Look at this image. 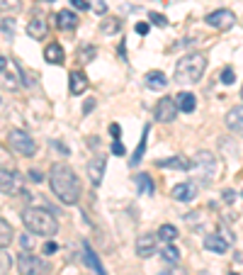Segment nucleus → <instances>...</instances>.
Masks as SVG:
<instances>
[{
	"label": "nucleus",
	"mask_w": 243,
	"mask_h": 275,
	"mask_svg": "<svg viewBox=\"0 0 243 275\" xmlns=\"http://www.w3.org/2000/svg\"><path fill=\"white\" fill-rule=\"evenodd\" d=\"M134 178H136V185H139V193H141V195H154L156 185L146 173H139V176H134Z\"/></svg>",
	"instance_id": "nucleus-25"
},
{
	"label": "nucleus",
	"mask_w": 243,
	"mask_h": 275,
	"mask_svg": "<svg viewBox=\"0 0 243 275\" xmlns=\"http://www.w3.org/2000/svg\"><path fill=\"white\" fill-rule=\"evenodd\" d=\"M10 265H12V258L5 251H3V249H0V275H8V273H10Z\"/></svg>",
	"instance_id": "nucleus-31"
},
{
	"label": "nucleus",
	"mask_w": 243,
	"mask_h": 275,
	"mask_svg": "<svg viewBox=\"0 0 243 275\" xmlns=\"http://www.w3.org/2000/svg\"><path fill=\"white\" fill-rule=\"evenodd\" d=\"M177 105L175 98H161L158 105H156V120L158 122H173L177 117Z\"/></svg>",
	"instance_id": "nucleus-8"
},
{
	"label": "nucleus",
	"mask_w": 243,
	"mask_h": 275,
	"mask_svg": "<svg viewBox=\"0 0 243 275\" xmlns=\"http://www.w3.org/2000/svg\"><path fill=\"white\" fill-rule=\"evenodd\" d=\"M112 154H114V156H124V146L119 144V139H114V144H112Z\"/></svg>",
	"instance_id": "nucleus-37"
},
{
	"label": "nucleus",
	"mask_w": 243,
	"mask_h": 275,
	"mask_svg": "<svg viewBox=\"0 0 243 275\" xmlns=\"http://www.w3.org/2000/svg\"><path fill=\"white\" fill-rule=\"evenodd\" d=\"M158 168H177V171H190V158L185 156H173L168 161H158Z\"/></svg>",
	"instance_id": "nucleus-21"
},
{
	"label": "nucleus",
	"mask_w": 243,
	"mask_h": 275,
	"mask_svg": "<svg viewBox=\"0 0 243 275\" xmlns=\"http://www.w3.org/2000/svg\"><path fill=\"white\" fill-rule=\"evenodd\" d=\"M56 251H58L56 241H46V243H44V253H46V256H51V253H56Z\"/></svg>",
	"instance_id": "nucleus-38"
},
{
	"label": "nucleus",
	"mask_w": 243,
	"mask_h": 275,
	"mask_svg": "<svg viewBox=\"0 0 243 275\" xmlns=\"http://www.w3.org/2000/svg\"><path fill=\"white\" fill-rule=\"evenodd\" d=\"M173 198L177 202H192V200L197 198V183L195 180H185V183H177L173 187Z\"/></svg>",
	"instance_id": "nucleus-10"
},
{
	"label": "nucleus",
	"mask_w": 243,
	"mask_h": 275,
	"mask_svg": "<svg viewBox=\"0 0 243 275\" xmlns=\"http://www.w3.org/2000/svg\"><path fill=\"white\" fill-rule=\"evenodd\" d=\"M83 261H85V265H88L90 270L95 275H107L105 273V268H102V263H100V258H98V253L90 249L88 243H85V251H83Z\"/></svg>",
	"instance_id": "nucleus-19"
},
{
	"label": "nucleus",
	"mask_w": 243,
	"mask_h": 275,
	"mask_svg": "<svg viewBox=\"0 0 243 275\" xmlns=\"http://www.w3.org/2000/svg\"><path fill=\"white\" fill-rule=\"evenodd\" d=\"M98 54V51H95V46H88V49H83V51H80V61H93V56Z\"/></svg>",
	"instance_id": "nucleus-35"
},
{
	"label": "nucleus",
	"mask_w": 243,
	"mask_h": 275,
	"mask_svg": "<svg viewBox=\"0 0 243 275\" xmlns=\"http://www.w3.org/2000/svg\"><path fill=\"white\" fill-rule=\"evenodd\" d=\"M148 30H151L148 22H139V24H136V32H139V34H148Z\"/></svg>",
	"instance_id": "nucleus-40"
},
{
	"label": "nucleus",
	"mask_w": 243,
	"mask_h": 275,
	"mask_svg": "<svg viewBox=\"0 0 243 275\" xmlns=\"http://www.w3.org/2000/svg\"><path fill=\"white\" fill-rule=\"evenodd\" d=\"M110 134H112V139H119L122 127H119V124H112V127H110Z\"/></svg>",
	"instance_id": "nucleus-39"
},
{
	"label": "nucleus",
	"mask_w": 243,
	"mask_h": 275,
	"mask_svg": "<svg viewBox=\"0 0 243 275\" xmlns=\"http://www.w3.org/2000/svg\"><path fill=\"white\" fill-rule=\"evenodd\" d=\"M68 80H71V93L73 95H80V93H85V88H88V78L83 76L80 71H73Z\"/></svg>",
	"instance_id": "nucleus-22"
},
{
	"label": "nucleus",
	"mask_w": 243,
	"mask_h": 275,
	"mask_svg": "<svg viewBox=\"0 0 243 275\" xmlns=\"http://www.w3.org/2000/svg\"><path fill=\"white\" fill-rule=\"evenodd\" d=\"M29 178H32L34 183H42V180H44V176H42L39 171H29Z\"/></svg>",
	"instance_id": "nucleus-41"
},
{
	"label": "nucleus",
	"mask_w": 243,
	"mask_h": 275,
	"mask_svg": "<svg viewBox=\"0 0 243 275\" xmlns=\"http://www.w3.org/2000/svg\"><path fill=\"white\" fill-rule=\"evenodd\" d=\"M219 80L224 83V86H231L233 80H236V73H233V68H224V71H221V76H219Z\"/></svg>",
	"instance_id": "nucleus-32"
},
{
	"label": "nucleus",
	"mask_w": 243,
	"mask_h": 275,
	"mask_svg": "<svg viewBox=\"0 0 243 275\" xmlns=\"http://www.w3.org/2000/svg\"><path fill=\"white\" fill-rule=\"evenodd\" d=\"M22 8V0H0V12H17Z\"/></svg>",
	"instance_id": "nucleus-30"
},
{
	"label": "nucleus",
	"mask_w": 243,
	"mask_h": 275,
	"mask_svg": "<svg viewBox=\"0 0 243 275\" xmlns=\"http://www.w3.org/2000/svg\"><path fill=\"white\" fill-rule=\"evenodd\" d=\"M207 71V59L199 51H192V54H185L180 61L175 64V80L180 86H195L202 80Z\"/></svg>",
	"instance_id": "nucleus-2"
},
{
	"label": "nucleus",
	"mask_w": 243,
	"mask_h": 275,
	"mask_svg": "<svg viewBox=\"0 0 243 275\" xmlns=\"http://www.w3.org/2000/svg\"><path fill=\"white\" fill-rule=\"evenodd\" d=\"M93 107H95V102H93V100H88V102L83 105V110H85V112H90V110H93Z\"/></svg>",
	"instance_id": "nucleus-46"
},
{
	"label": "nucleus",
	"mask_w": 243,
	"mask_h": 275,
	"mask_svg": "<svg viewBox=\"0 0 243 275\" xmlns=\"http://www.w3.org/2000/svg\"><path fill=\"white\" fill-rule=\"evenodd\" d=\"M0 171H15V158L3 144H0Z\"/></svg>",
	"instance_id": "nucleus-27"
},
{
	"label": "nucleus",
	"mask_w": 243,
	"mask_h": 275,
	"mask_svg": "<svg viewBox=\"0 0 243 275\" xmlns=\"http://www.w3.org/2000/svg\"><path fill=\"white\" fill-rule=\"evenodd\" d=\"M105 168H107V161H105V156H95V158H90V161H88V178H90V183H93L95 187L102 183Z\"/></svg>",
	"instance_id": "nucleus-11"
},
{
	"label": "nucleus",
	"mask_w": 243,
	"mask_h": 275,
	"mask_svg": "<svg viewBox=\"0 0 243 275\" xmlns=\"http://www.w3.org/2000/svg\"><path fill=\"white\" fill-rule=\"evenodd\" d=\"M175 105H177V110H183V112H195V107H197V100H195L192 93H177V95H175Z\"/></svg>",
	"instance_id": "nucleus-20"
},
{
	"label": "nucleus",
	"mask_w": 243,
	"mask_h": 275,
	"mask_svg": "<svg viewBox=\"0 0 243 275\" xmlns=\"http://www.w3.org/2000/svg\"><path fill=\"white\" fill-rule=\"evenodd\" d=\"M233 195H236L233 190H224V200H226V202H233Z\"/></svg>",
	"instance_id": "nucleus-43"
},
{
	"label": "nucleus",
	"mask_w": 243,
	"mask_h": 275,
	"mask_svg": "<svg viewBox=\"0 0 243 275\" xmlns=\"http://www.w3.org/2000/svg\"><path fill=\"white\" fill-rule=\"evenodd\" d=\"M49 185L54 190V195L64 205H78L80 195H83V185L80 178L76 176V171L68 163H54L49 171Z\"/></svg>",
	"instance_id": "nucleus-1"
},
{
	"label": "nucleus",
	"mask_w": 243,
	"mask_h": 275,
	"mask_svg": "<svg viewBox=\"0 0 243 275\" xmlns=\"http://www.w3.org/2000/svg\"><path fill=\"white\" fill-rule=\"evenodd\" d=\"M44 59H46V64L61 66V64H64V59H66V54H64L61 44H56V42H49V46L44 49Z\"/></svg>",
	"instance_id": "nucleus-17"
},
{
	"label": "nucleus",
	"mask_w": 243,
	"mask_h": 275,
	"mask_svg": "<svg viewBox=\"0 0 243 275\" xmlns=\"http://www.w3.org/2000/svg\"><path fill=\"white\" fill-rule=\"evenodd\" d=\"M241 98H243V88H241Z\"/></svg>",
	"instance_id": "nucleus-47"
},
{
	"label": "nucleus",
	"mask_w": 243,
	"mask_h": 275,
	"mask_svg": "<svg viewBox=\"0 0 243 275\" xmlns=\"http://www.w3.org/2000/svg\"><path fill=\"white\" fill-rule=\"evenodd\" d=\"M22 222H24V227L32 231V234H37V236H49L51 239L56 231H58V222H56V217L46 207L24 209Z\"/></svg>",
	"instance_id": "nucleus-3"
},
{
	"label": "nucleus",
	"mask_w": 243,
	"mask_h": 275,
	"mask_svg": "<svg viewBox=\"0 0 243 275\" xmlns=\"http://www.w3.org/2000/svg\"><path fill=\"white\" fill-rule=\"evenodd\" d=\"M100 30H102L105 34L119 32V20H117V17H107V20H102V22H100Z\"/></svg>",
	"instance_id": "nucleus-29"
},
{
	"label": "nucleus",
	"mask_w": 243,
	"mask_h": 275,
	"mask_svg": "<svg viewBox=\"0 0 243 275\" xmlns=\"http://www.w3.org/2000/svg\"><path fill=\"white\" fill-rule=\"evenodd\" d=\"M156 243H158V236H156V234H141V236L136 239V253H139L141 258H151L156 253Z\"/></svg>",
	"instance_id": "nucleus-13"
},
{
	"label": "nucleus",
	"mask_w": 243,
	"mask_h": 275,
	"mask_svg": "<svg viewBox=\"0 0 243 275\" xmlns=\"http://www.w3.org/2000/svg\"><path fill=\"white\" fill-rule=\"evenodd\" d=\"M0 193L5 195L20 193V176L15 171H0Z\"/></svg>",
	"instance_id": "nucleus-12"
},
{
	"label": "nucleus",
	"mask_w": 243,
	"mask_h": 275,
	"mask_svg": "<svg viewBox=\"0 0 243 275\" xmlns=\"http://www.w3.org/2000/svg\"><path fill=\"white\" fill-rule=\"evenodd\" d=\"M177 236H180V234H177V229L173 227V224H163V227L158 229V239L166 241V243H173Z\"/></svg>",
	"instance_id": "nucleus-26"
},
{
	"label": "nucleus",
	"mask_w": 243,
	"mask_h": 275,
	"mask_svg": "<svg viewBox=\"0 0 243 275\" xmlns=\"http://www.w3.org/2000/svg\"><path fill=\"white\" fill-rule=\"evenodd\" d=\"M148 132H151V127L146 124V127H144V134H141V142H139V146H136V151H134L129 166H139V163H141V158H144V151H146V142H148Z\"/></svg>",
	"instance_id": "nucleus-23"
},
{
	"label": "nucleus",
	"mask_w": 243,
	"mask_h": 275,
	"mask_svg": "<svg viewBox=\"0 0 243 275\" xmlns=\"http://www.w3.org/2000/svg\"><path fill=\"white\" fill-rule=\"evenodd\" d=\"M226 127L231 129L233 134H241L243 136V105H236L231 110L226 112Z\"/></svg>",
	"instance_id": "nucleus-14"
},
{
	"label": "nucleus",
	"mask_w": 243,
	"mask_h": 275,
	"mask_svg": "<svg viewBox=\"0 0 243 275\" xmlns=\"http://www.w3.org/2000/svg\"><path fill=\"white\" fill-rule=\"evenodd\" d=\"M27 34L32 37V39H46V34H49V22H46V17L42 12H34L32 20L27 22Z\"/></svg>",
	"instance_id": "nucleus-9"
},
{
	"label": "nucleus",
	"mask_w": 243,
	"mask_h": 275,
	"mask_svg": "<svg viewBox=\"0 0 243 275\" xmlns=\"http://www.w3.org/2000/svg\"><path fill=\"white\" fill-rule=\"evenodd\" d=\"M71 5H73L76 10H90V3H88V0H71Z\"/></svg>",
	"instance_id": "nucleus-36"
},
{
	"label": "nucleus",
	"mask_w": 243,
	"mask_h": 275,
	"mask_svg": "<svg viewBox=\"0 0 243 275\" xmlns=\"http://www.w3.org/2000/svg\"><path fill=\"white\" fill-rule=\"evenodd\" d=\"M12 239H15V231H12L10 222H5L0 217V249H8L12 243Z\"/></svg>",
	"instance_id": "nucleus-24"
},
{
	"label": "nucleus",
	"mask_w": 243,
	"mask_h": 275,
	"mask_svg": "<svg viewBox=\"0 0 243 275\" xmlns=\"http://www.w3.org/2000/svg\"><path fill=\"white\" fill-rule=\"evenodd\" d=\"M8 66H10V61H8L5 56H0V71H5Z\"/></svg>",
	"instance_id": "nucleus-44"
},
{
	"label": "nucleus",
	"mask_w": 243,
	"mask_h": 275,
	"mask_svg": "<svg viewBox=\"0 0 243 275\" xmlns=\"http://www.w3.org/2000/svg\"><path fill=\"white\" fill-rule=\"evenodd\" d=\"M22 246H24V251H32V239L29 236H22Z\"/></svg>",
	"instance_id": "nucleus-42"
},
{
	"label": "nucleus",
	"mask_w": 243,
	"mask_h": 275,
	"mask_svg": "<svg viewBox=\"0 0 243 275\" xmlns=\"http://www.w3.org/2000/svg\"><path fill=\"white\" fill-rule=\"evenodd\" d=\"M0 30L8 34V37H12L15 34V22L12 20H0Z\"/></svg>",
	"instance_id": "nucleus-33"
},
{
	"label": "nucleus",
	"mask_w": 243,
	"mask_h": 275,
	"mask_svg": "<svg viewBox=\"0 0 243 275\" xmlns=\"http://www.w3.org/2000/svg\"><path fill=\"white\" fill-rule=\"evenodd\" d=\"M148 17H151V22H154L156 27H166V24H168V20L163 17V15H158V12H151Z\"/></svg>",
	"instance_id": "nucleus-34"
},
{
	"label": "nucleus",
	"mask_w": 243,
	"mask_h": 275,
	"mask_svg": "<svg viewBox=\"0 0 243 275\" xmlns=\"http://www.w3.org/2000/svg\"><path fill=\"white\" fill-rule=\"evenodd\" d=\"M146 88L151 90H166L168 88V78L163 71H148L146 73Z\"/></svg>",
	"instance_id": "nucleus-18"
},
{
	"label": "nucleus",
	"mask_w": 243,
	"mask_h": 275,
	"mask_svg": "<svg viewBox=\"0 0 243 275\" xmlns=\"http://www.w3.org/2000/svg\"><path fill=\"white\" fill-rule=\"evenodd\" d=\"M204 22L209 24V27H214V30H221V32H226V30H231L233 24H236V15H233L231 10H214L209 12L207 17H204Z\"/></svg>",
	"instance_id": "nucleus-7"
},
{
	"label": "nucleus",
	"mask_w": 243,
	"mask_h": 275,
	"mask_svg": "<svg viewBox=\"0 0 243 275\" xmlns=\"http://www.w3.org/2000/svg\"><path fill=\"white\" fill-rule=\"evenodd\" d=\"M231 275H236V273H231Z\"/></svg>",
	"instance_id": "nucleus-48"
},
{
	"label": "nucleus",
	"mask_w": 243,
	"mask_h": 275,
	"mask_svg": "<svg viewBox=\"0 0 243 275\" xmlns=\"http://www.w3.org/2000/svg\"><path fill=\"white\" fill-rule=\"evenodd\" d=\"M158 275H185L183 270H163V273H158Z\"/></svg>",
	"instance_id": "nucleus-45"
},
{
	"label": "nucleus",
	"mask_w": 243,
	"mask_h": 275,
	"mask_svg": "<svg viewBox=\"0 0 243 275\" xmlns=\"http://www.w3.org/2000/svg\"><path fill=\"white\" fill-rule=\"evenodd\" d=\"M161 256H163V261H168V263H180V251H177L173 243H166L163 246V251H161Z\"/></svg>",
	"instance_id": "nucleus-28"
},
{
	"label": "nucleus",
	"mask_w": 243,
	"mask_h": 275,
	"mask_svg": "<svg viewBox=\"0 0 243 275\" xmlns=\"http://www.w3.org/2000/svg\"><path fill=\"white\" fill-rule=\"evenodd\" d=\"M190 171L195 176V183L199 185H211L217 178V156L211 151H197L190 161Z\"/></svg>",
	"instance_id": "nucleus-4"
},
{
	"label": "nucleus",
	"mask_w": 243,
	"mask_h": 275,
	"mask_svg": "<svg viewBox=\"0 0 243 275\" xmlns=\"http://www.w3.org/2000/svg\"><path fill=\"white\" fill-rule=\"evenodd\" d=\"M8 146H10V151H15V154H20V156L37 154V142L27 132H22V129H10L8 132Z\"/></svg>",
	"instance_id": "nucleus-5"
},
{
	"label": "nucleus",
	"mask_w": 243,
	"mask_h": 275,
	"mask_svg": "<svg viewBox=\"0 0 243 275\" xmlns=\"http://www.w3.org/2000/svg\"><path fill=\"white\" fill-rule=\"evenodd\" d=\"M17 268H20L22 275H44L46 273V263L29 251H22L17 256Z\"/></svg>",
	"instance_id": "nucleus-6"
},
{
	"label": "nucleus",
	"mask_w": 243,
	"mask_h": 275,
	"mask_svg": "<svg viewBox=\"0 0 243 275\" xmlns=\"http://www.w3.org/2000/svg\"><path fill=\"white\" fill-rule=\"evenodd\" d=\"M56 27L58 30H76L78 27V15L73 10H61L58 15H56Z\"/></svg>",
	"instance_id": "nucleus-16"
},
{
	"label": "nucleus",
	"mask_w": 243,
	"mask_h": 275,
	"mask_svg": "<svg viewBox=\"0 0 243 275\" xmlns=\"http://www.w3.org/2000/svg\"><path fill=\"white\" fill-rule=\"evenodd\" d=\"M204 249L211 253H226L229 251V241H224V236H219V234H207L204 236Z\"/></svg>",
	"instance_id": "nucleus-15"
}]
</instances>
